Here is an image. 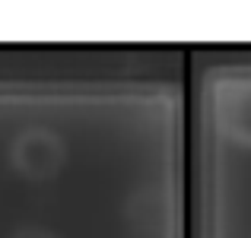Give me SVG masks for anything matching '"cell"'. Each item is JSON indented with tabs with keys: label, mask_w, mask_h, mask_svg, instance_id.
<instances>
[{
	"label": "cell",
	"mask_w": 251,
	"mask_h": 238,
	"mask_svg": "<svg viewBox=\"0 0 251 238\" xmlns=\"http://www.w3.org/2000/svg\"><path fill=\"white\" fill-rule=\"evenodd\" d=\"M64 140L51 130H25L13 143V165L35 181L54 175L64 165Z\"/></svg>",
	"instance_id": "cell-1"
},
{
	"label": "cell",
	"mask_w": 251,
	"mask_h": 238,
	"mask_svg": "<svg viewBox=\"0 0 251 238\" xmlns=\"http://www.w3.org/2000/svg\"><path fill=\"white\" fill-rule=\"evenodd\" d=\"M220 130L239 146H251V83L235 86L220 98Z\"/></svg>",
	"instance_id": "cell-2"
},
{
	"label": "cell",
	"mask_w": 251,
	"mask_h": 238,
	"mask_svg": "<svg viewBox=\"0 0 251 238\" xmlns=\"http://www.w3.org/2000/svg\"><path fill=\"white\" fill-rule=\"evenodd\" d=\"M13 238H54V235L42 232V229H23V232H16Z\"/></svg>",
	"instance_id": "cell-3"
}]
</instances>
